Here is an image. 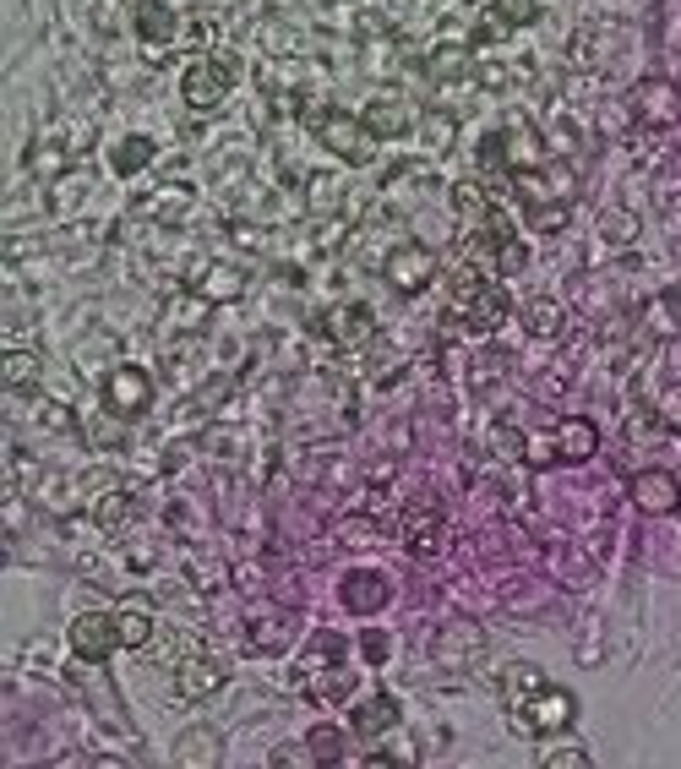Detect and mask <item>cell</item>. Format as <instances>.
I'll list each match as a JSON object with an SVG mask.
<instances>
[{"mask_svg":"<svg viewBox=\"0 0 681 769\" xmlns=\"http://www.w3.org/2000/svg\"><path fill=\"white\" fill-rule=\"evenodd\" d=\"M360 655H365V666H387V639L382 633H365L360 639Z\"/></svg>","mask_w":681,"mask_h":769,"instance_id":"39","label":"cell"},{"mask_svg":"<svg viewBox=\"0 0 681 769\" xmlns=\"http://www.w3.org/2000/svg\"><path fill=\"white\" fill-rule=\"evenodd\" d=\"M224 682H230V661H219V655H185V661L174 666V698L196 704V698L219 693Z\"/></svg>","mask_w":681,"mask_h":769,"instance_id":"6","label":"cell"},{"mask_svg":"<svg viewBox=\"0 0 681 769\" xmlns=\"http://www.w3.org/2000/svg\"><path fill=\"white\" fill-rule=\"evenodd\" d=\"M540 765L545 769H589L595 765V754H589V748H562V754H545Z\"/></svg>","mask_w":681,"mask_h":769,"instance_id":"34","label":"cell"},{"mask_svg":"<svg viewBox=\"0 0 681 769\" xmlns=\"http://www.w3.org/2000/svg\"><path fill=\"white\" fill-rule=\"evenodd\" d=\"M349 687H354V676L343 672V666H328V676H317V682H311V693H317V698H343Z\"/></svg>","mask_w":681,"mask_h":769,"instance_id":"33","label":"cell"},{"mask_svg":"<svg viewBox=\"0 0 681 769\" xmlns=\"http://www.w3.org/2000/svg\"><path fill=\"white\" fill-rule=\"evenodd\" d=\"M235 88V55H213V61H196V66H185V77H180V94L191 109H219L224 98Z\"/></svg>","mask_w":681,"mask_h":769,"instance_id":"2","label":"cell"},{"mask_svg":"<svg viewBox=\"0 0 681 769\" xmlns=\"http://www.w3.org/2000/svg\"><path fill=\"white\" fill-rule=\"evenodd\" d=\"M39 383V355L33 350H6V387H33Z\"/></svg>","mask_w":681,"mask_h":769,"instance_id":"24","label":"cell"},{"mask_svg":"<svg viewBox=\"0 0 681 769\" xmlns=\"http://www.w3.org/2000/svg\"><path fill=\"white\" fill-rule=\"evenodd\" d=\"M409 552H415V557H441V552H447V524H421V530H409Z\"/></svg>","mask_w":681,"mask_h":769,"instance_id":"28","label":"cell"},{"mask_svg":"<svg viewBox=\"0 0 681 769\" xmlns=\"http://www.w3.org/2000/svg\"><path fill=\"white\" fill-rule=\"evenodd\" d=\"M398 720H404V709H398V698H387V693H371V698H360V704L349 709V731H354L360 743L393 731Z\"/></svg>","mask_w":681,"mask_h":769,"instance_id":"9","label":"cell"},{"mask_svg":"<svg viewBox=\"0 0 681 769\" xmlns=\"http://www.w3.org/2000/svg\"><path fill=\"white\" fill-rule=\"evenodd\" d=\"M339 600L349 611H360V617H371V611H382L387 606V578L382 574H349L339 589Z\"/></svg>","mask_w":681,"mask_h":769,"instance_id":"15","label":"cell"},{"mask_svg":"<svg viewBox=\"0 0 681 769\" xmlns=\"http://www.w3.org/2000/svg\"><path fill=\"white\" fill-rule=\"evenodd\" d=\"M480 83H486V88H508V72H502V66H480Z\"/></svg>","mask_w":681,"mask_h":769,"instance_id":"41","label":"cell"},{"mask_svg":"<svg viewBox=\"0 0 681 769\" xmlns=\"http://www.w3.org/2000/svg\"><path fill=\"white\" fill-rule=\"evenodd\" d=\"M453 131H458V120H453V115H430V120H426V142H436V148H441V142H453Z\"/></svg>","mask_w":681,"mask_h":769,"instance_id":"38","label":"cell"},{"mask_svg":"<svg viewBox=\"0 0 681 769\" xmlns=\"http://www.w3.org/2000/svg\"><path fill=\"white\" fill-rule=\"evenodd\" d=\"M131 519H137V491L109 485V491L93 496V524H98V535H126Z\"/></svg>","mask_w":681,"mask_h":769,"instance_id":"11","label":"cell"},{"mask_svg":"<svg viewBox=\"0 0 681 769\" xmlns=\"http://www.w3.org/2000/svg\"><path fill=\"white\" fill-rule=\"evenodd\" d=\"M599 235H605V241H610V246H627V241H632V235H638V218H632V213H627V207H610V213H605V218H599Z\"/></svg>","mask_w":681,"mask_h":769,"instance_id":"27","label":"cell"},{"mask_svg":"<svg viewBox=\"0 0 681 769\" xmlns=\"http://www.w3.org/2000/svg\"><path fill=\"white\" fill-rule=\"evenodd\" d=\"M371 142H376V137L365 131L360 115H343V109L322 115V148L339 153L343 164H365V159H371Z\"/></svg>","mask_w":681,"mask_h":769,"instance_id":"4","label":"cell"},{"mask_svg":"<svg viewBox=\"0 0 681 769\" xmlns=\"http://www.w3.org/2000/svg\"><path fill=\"white\" fill-rule=\"evenodd\" d=\"M453 295H458V311H464V328H469V333H491V328H502V322H508V311H512L508 285H502V279H491L486 268L458 274Z\"/></svg>","mask_w":681,"mask_h":769,"instance_id":"1","label":"cell"},{"mask_svg":"<svg viewBox=\"0 0 681 769\" xmlns=\"http://www.w3.org/2000/svg\"><path fill=\"white\" fill-rule=\"evenodd\" d=\"M339 181H333V175H317V181H311V202H322V207H339Z\"/></svg>","mask_w":681,"mask_h":769,"instance_id":"40","label":"cell"},{"mask_svg":"<svg viewBox=\"0 0 681 769\" xmlns=\"http://www.w3.org/2000/svg\"><path fill=\"white\" fill-rule=\"evenodd\" d=\"M655 409H660V420H666L671 431H681V383H671V387H666Z\"/></svg>","mask_w":681,"mask_h":769,"instance_id":"35","label":"cell"},{"mask_svg":"<svg viewBox=\"0 0 681 769\" xmlns=\"http://www.w3.org/2000/svg\"><path fill=\"white\" fill-rule=\"evenodd\" d=\"M360 120H365V131H371L376 142H398V137L415 131V109L393 94H376L365 109H360Z\"/></svg>","mask_w":681,"mask_h":769,"instance_id":"8","label":"cell"},{"mask_svg":"<svg viewBox=\"0 0 681 769\" xmlns=\"http://www.w3.org/2000/svg\"><path fill=\"white\" fill-rule=\"evenodd\" d=\"M343 737L333 731V726H317L311 737H306V748H311V759H322V765H339L343 759V748H339Z\"/></svg>","mask_w":681,"mask_h":769,"instance_id":"30","label":"cell"},{"mask_svg":"<svg viewBox=\"0 0 681 769\" xmlns=\"http://www.w3.org/2000/svg\"><path fill=\"white\" fill-rule=\"evenodd\" d=\"M66 159H72V153H66V142L44 137V142H33V153H28V170H33V175H50V170L61 175V170H66Z\"/></svg>","mask_w":681,"mask_h":769,"instance_id":"23","label":"cell"},{"mask_svg":"<svg viewBox=\"0 0 681 769\" xmlns=\"http://www.w3.org/2000/svg\"><path fill=\"white\" fill-rule=\"evenodd\" d=\"M491 11H497L508 28H523V22H540V17H545V6H540V0H497Z\"/></svg>","mask_w":681,"mask_h":769,"instance_id":"29","label":"cell"},{"mask_svg":"<svg viewBox=\"0 0 681 769\" xmlns=\"http://www.w3.org/2000/svg\"><path fill=\"white\" fill-rule=\"evenodd\" d=\"M219 748H224V737L213 726H191L174 737V765H219Z\"/></svg>","mask_w":681,"mask_h":769,"instance_id":"16","label":"cell"},{"mask_svg":"<svg viewBox=\"0 0 681 769\" xmlns=\"http://www.w3.org/2000/svg\"><path fill=\"white\" fill-rule=\"evenodd\" d=\"M339 655H343V639H339V633H317V639L306 644V666H311V672H328V666H339Z\"/></svg>","mask_w":681,"mask_h":769,"instance_id":"25","label":"cell"},{"mask_svg":"<svg viewBox=\"0 0 681 769\" xmlns=\"http://www.w3.org/2000/svg\"><path fill=\"white\" fill-rule=\"evenodd\" d=\"M453 207H458V213H464L469 224H486V218L497 213V207H491V196H486V186H480V181H458V186H453Z\"/></svg>","mask_w":681,"mask_h":769,"instance_id":"22","label":"cell"},{"mask_svg":"<svg viewBox=\"0 0 681 769\" xmlns=\"http://www.w3.org/2000/svg\"><path fill=\"white\" fill-rule=\"evenodd\" d=\"M153 159H159V148H153L148 137H120V142H115V153H109L115 175H126V181H131V175H142Z\"/></svg>","mask_w":681,"mask_h":769,"instance_id":"19","label":"cell"},{"mask_svg":"<svg viewBox=\"0 0 681 769\" xmlns=\"http://www.w3.org/2000/svg\"><path fill=\"white\" fill-rule=\"evenodd\" d=\"M104 398L115 415H148L153 409V377L142 366H115L104 377Z\"/></svg>","mask_w":681,"mask_h":769,"instance_id":"5","label":"cell"},{"mask_svg":"<svg viewBox=\"0 0 681 769\" xmlns=\"http://www.w3.org/2000/svg\"><path fill=\"white\" fill-rule=\"evenodd\" d=\"M523 263H529L523 241H508V246L497 252V274H502V279H508V274H523Z\"/></svg>","mask_w":681,"mask_h":769,"instance_id":"36","label":"cell"},{"mask_svg":"<svg viewBox=\"0 0 681 769\" xmlns=\"http://www.w3.org/2000/svg\"><path fill=\"white\" fill-rule=\"evenodd\" d=\"M518 317H523L529 339H562V306H556L551 295H534V300H523V306H518Z\"/></svg>","mask_w":681,"mask_h":769,"instance_id":"18","label":"cell"},{"mask_svg":"<svg viewBox=\"0 0 681 769\" xmlns=\"http://www.w3.org/2000/svg\"><path fill=\"white\" fill-rule=\"evenodd\" d=\"M632 508L638 513H677L681 508V485H677V476H666V470H643L638 481H632Z\"/></svg>","mask_w":681,"mask_h":769,"instance_id":"10","label":"cell"},{"mask_svg":"<svg viewBox=\"0 0 681 769\" xmlns=\"http://www.w3.org/2000/svg\"><path fill=\"white\" fill-rule=\"evenodd\" d=\"M115 622H120V644H126V650H142V644H153V611H148V606L126 600V606L115 611Z\"/></svg>","mask_w":681,"mask_h":769,"instance_id":"20","label":"cell"},{"mask_svg":"<svg viewBox=\"0 0 681 769\" xmlns=\"http://www.w3.org/2000/svg\"><path fill=\"white\" fill-rule=\"evenodd\" d=\"M430 650H436V661H441V666H458L453 655H464V661H480V650H486V633H480L475 622H453V628H441V633H436V644H430Z\"/></svg>","mask_w":681,"mask_h":769,"instance_id":"13","label":"cell"},{"mask_svg":"<svg viewBox=\"0 0 681 769\" xmlns=\"http://www.w3.org/2000/svg\"><path fill=\"white\" fill-rule=\"evenodd\" d=\"M595 448H599L595 420H562L556 426V459L562 464H584V459H595Z\"/></svg>","mask_w":681,"mask_h":769,"instance_id":"14","label":"cell"},{"mask_svg":"<svg viewBox=\"0 0 681 769\" xmlns=\"http://www.w3.org/2000/svg\"><path fill=\"white\" fill-rule=\"evenodd\" d=\"M174 33H180V17H174L170 0H142V6H137V39H142L153 55L170 50Z\"/></svg>","mask_w":681,"mask_h":769,"instance_id":"12","label":"cell"},{"mask_svg":"<svg viewBox=\"0 0 681 769\" xmlns=\"http://www.w3.org/2000/svg\"><path fill=\"white\" fill-rule=\"evenodd\" d=\"M638 109H643L649 126H666V120H677L681 115V98H677L671 83H666V88H660V83H643V88H638Z\"/></svg>","mask_w":681,"mask_h":769,"instance_id":"21","label":"cell"},{"mask_svg":"<svg viewBox=\"0 0 681 769\" xmlns=\"http://www.w3.org/2000/svg\"><path fill=\"white\" fill-rule=\"evenodd\" d=\"M72 650H77V661H109L115 650H126L115 611H83V617H72Z\"/></svg>","mask_w":681,"mask_h":769,"instance_id":"3","label":"cell"},{"mask_svg":"<svg viewBox=\"0 0 681 769\" xmlns=\"http://www.w3.org/2000/svg\"><path fill=\"white\" fill-rule=\"evenodd\" d=\"M328 333L339 339V344H365L371 333H376V322H371V306H333L328 311Z\"/></svg>","mask_w":681,"mask_h":769,"instance_id":"17","label":"cell"},{"mask_svg":"<svg viewBox=\"0 0 681 769\" xmlns=\"http://www.w3.org/2000/svg\"><path fill=\"white\" fill-rule=\"evenodd\" d=\"M491 442H497V453H502V459H529V448H523L529 437H523L518 426H508V420H502V426H491Z\"/></svg>","mask_w":681,"mask_h":769,"instance_id":"31","label":"cell"},{"mask_svg":"<svg viewBox=\"0 0 681 769\" xmlns=\"http://www.w3.org/2000/svg\"><path fill=\"white\" fill-rule=\"evenodd\" d=\"M295 639V617H278V622H256L252 628V644L256 650H284Z\"/></svg>","mask_w":681,"mask_h":769,"instance_id":"26","label":"cell"},{"mask_svg":"<svg viewBox=\"0 0 681 769\" xmlns=\"http://www.w3.org/2000/svg\"><path fill=\"white\" fill-rule=\"evenodd\" d=\"M430 279H436V252L421 246V241H409V246H398V252L387 257V285H393V289L421 295Z\"/></svg>","mask_w":681,"mask_h":769,"instance_id":"7","label":"cell"},{"mask_svg":"<svg viewBox=\"0 0 681 769\" xmlns=\"http://www.w3.org/2000/svg\"><path fill=\"white\" fill-rule=\"evenodd\" d=\"M469 72V55L464 50H453V55H436L430 61V77H464Z\"/></svg>","mask_w":681,"mask_h":769,"instance_id":"37","label":"cell"},{"mask_svg":"<svg viewBox=\"0 0 681 769\" xmlns=\"http://www.w3.org/2000/svg\"><path fill=\"white\" fill-rule=\"evenodd\" d=\"M529 224H534L540 235L562 229V224H567V202H540V207H529Z\"/></svg>","mask_w":681,"mask_h":769,"instance_id":"32","label":"cell"},{"mask_svg":"<svg viewBox=\"0 0 681 769\" xmlns=\"http://www.w3.org/2000/svg\"><path fill=\"white\" fill-rule=\"evenodd\" d=\"M409 754H365V765L371 769H387V765H404Z\"/></svg>","mask_w":681,"mask_h":769,"instance_id":"42","label":"cell"}]
</instances>
